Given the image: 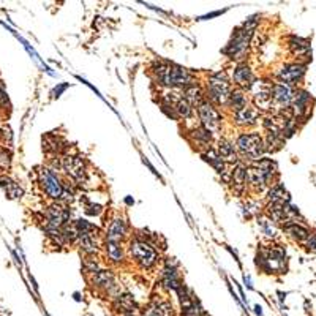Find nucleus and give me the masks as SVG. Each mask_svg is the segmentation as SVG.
<instances>
[{
	"label": "nucleus",
	"mask_w": 316,
	"mask_h": 316,
	"mask_svg": "<svg viewBox=\"0 0 316 316\" xmlns=\"http://www.w3.org/2000/svg\"><path fill=\"white\" fill-rule=\"evenodd\" d=\"M151 74L154 78V82L160 87H166L171 90H183L196 82L194 73L188 68H183L177 63L166 62V60H157L154 62Z\"/></svg>",
	"instance_id": "1"
},
{
	"label": "nucleus",
	"mask_w": 316,
	"mask_h": 316,
	"mask_svg": "<svg viewBox=\"0 0 316 316\" xmlns=\"http://www.w3.org/2000/svg\"><path fill=\"white\" fill-rule=\"evenodd\" d=\"M36 177L46 198L52 199V202L68 204L74 199V187L60 177L57 169H52L51 166H41L36 172Z\"/></svg>",
	"instance_id": "2"
},
{
	"label": "nucleus",
	"mask_w": 316,
	"mask_h": 316,
	"mask_svg": "<svg viewBox=\"0 0 316 316\" xmlns=\"http://www.w3.org/2000/svg\"><path fill=\"white\" fill-rule=\"evenodd\" d=\"M127 255L130 261L135 263L143 271H152L161 259L160 250L154 244L147 242L144 239H139L136 236L130 237L127 245Z\"/></svg>",
	"instance_id": "3"
},
{
	"label": "nucleus",
	"mask_w": 316,
	"mask_h": 316,
	"mask_svg": "<svg viewBox=\"0 0 316 316\" xmlns=\"http://www.w3.org/2000/svg\"><path fill=\"white\" fill-rule=\"evenodd\" d=\"M256 267L264 274H286L288 255L285 247L278 244L261 245L256 253Z\"/></svg>",
	"instance_id": "4"
},
{
	"label": "nucleus",
	"mask_w": 316,
	"mask_h": 316,
	"mask_svg": "<svg viewBox=\"0 0 316 316\" xmlns=\"http://www.w3.org/2000/svg\"><path fill=\"white\" fill-rule=\"evenodd\" d=\"M256 25H258L256 17H250L248 21H245L244 25L239 27L234 32L232 38L226 44V48L223 49V54L228 55L231 60H236L237 63L244 62L245 55L248 52L250 41H252V36L256 30Z\"/></svg>",
	"instance_id": "5"
},
{
	"label": "nucleus",
	"mask_w": 316,
	"mask_h": 316,
	"mask_svg": "<svg viewBox=\"0 0 316 316\" xmlns=\"http://www.w3.org/2000/svg\"><path fill=\"white\" fill-rule=\"evenodd\" d=\"M232 89L234 87H232L229 74L225 70L215 71L209 74V78L206 81V87H204L206 100L217 108H226Z\"/></svg>",
	"instance_id": "6"
},
{
	"label": "nucleus",
	"mask_w": 316,
	"mask_h": 316,
	"mask_svg": "<svg viewBox=\"0 0 316 316\" xmlns=\"http://www.w3.org/2000/svg\"><path fill=\"white\" fill-rule=\"evenodd\" d=\"M236 147L240 157V161H247L248 164L263 160L264 155L267 154L264 136L259 135L258 132L240 133L236 138Z\"/></svg>",
	"instance_id": "7"
},
{
	"label": "nucleus",
	"mask_w": 316,
	"mask_h": 316,
	"mask_svg": "<svg viewBox=\"0 0 316 316\" xmlns=\"http://www.w3.org/2000/svg\"><path fill=\"white\" fill-rule=\"evenodd\" d=\"M60 169L67 174V177L71 179L74 183L84 185L89 180V166L84 157L78 154L65 152L60 155Z\"/></svg>",
	"instance_id": "8"
},
{
	"label": "nucleus",
	"mask_w": 316,
	"mask_h": 316,
	"mask_svg": "<svg viewBox=\"0 0 316 316\" xmlns=\"http://www.w3.org/2000/svg\"><path fill=\"white\" fill-rule=\"evenodd\" d=\"M272 87L274 82L271 79H256L252 89L248 90L250 100L253 106L264 114H274V100H272Z\"/></svg>",
	"instance_id": "9"
},
{
	"label": "nucleus",
	"mask_w": 316,
	"mask_h": 316,
	"mask_svg": "<svg viewBox=\"0 0 316 316\" xmlns=\"http://www.w3.org/2000/svg\"><path fill=\"white\" fill-rule=\"evenodd\" d=\"M70 220H71V210L68 204L63 202H52L41 213V221L44 223L43 229H62L67 225H70Z\"/></svg>",
	"instance_id": "10"
},
{
	"label": "nucleus",
	"mask_w": 316,
	"mask_h": 316,
	"mask_svg": "<svg viewBox=\"0 0 316 316\" xmlns=\"http://www.w3.org/2000/svg\"><path fill=\"white\" fill-rule=\"evenodd\" d=\"M196 114L199 119V125L207 128L213 135L220 133L221 125H223V114L220 113V109L217 106H213L207 100H204L196 108Z\"/></svg>",
	"instance_id": "11"
},
{
	"label": "nucleus",
	"mask_w": 316,
	"mask_h": 316,
	"mask_svg": "<svg viewBox=\"0 0 316 316\" xmlns=\"http://www.w3.org/2000/svg\"><path fill=\"white\" fill-rule=\"evenodd\" d=\"M307 73V63L302 62H290L282 65L280 68H277L274 73V78L277 82H282L286 86H297L304 79Z\"/></svg>",
	"instance_id": "12"
},
{
	"label": "nucleus",
	"mask_w": 316,
	"mask_h": 316,
	"mask_svg": "<svg viewBox=\"0 0 316 316\" xmlns=\"http://www.w3.org/2000/svg\"><path fill=\"white\" fill-rule=\"evenodd\" d=\"M294 92L296 89L291 86L282 84V82H274V87H272L274 114H282V113H286V111H291Z\"/></svg>",
	"instance_id": "13"
},
{
	"label": "nucleus",
	"mask_w": 316,
	"mask_h": 316,
	"mask_svg": "<svg viewBox=\"0 0 316 316\" xmlns=\"http://www.w3.org/2000/svg\"><path fill=\"white\" fill-rule=\"evenodd\" d=\"M130 223L125 217L116 215L111 218L105 231V240H113V242H125L130 240Z\"/></svg>",
	"instance_id": "14"
},
{
	"label": "nucleus",
	"mask_w": 316,
	"mask_h": 316,
	"mask_svg": "<svg viewBox=\"0 0 316 316\" xmlns=\"http://www.w3.org/2000/svg\"><path fill=\"white\" fill-rule=\"evenodd\" d=\"M256 79L258 78L255 76L252 67H250V65L245 63V62L236 63V67L232 68L231 82H232V86H234L236 89H242V90L248 92L250 89H252V86L255 84Z\"/></svg>",
	"instance_id": "15"
},
{
	"label": "nucleus",
	"mask_w": 316,
	"mask_h": 316,
	"mask_svg": "<svg viewBox=\"0 0 316 316\" xmlns=\"http://www.w3.org/2000/svg\"><path fill=\"white\" fill-rule=\"evenodd\" d=\"M272 180L264 174V171L261 168H258L255 163L247 166V187L255 191V193H261L264 190H269L272 187Z\"/></svg>",
	"instance_id": "16"
},
{
	"label": "nucleus",
	"mask_w": 316,
	"mask_h": 316,
	"mask_svg": "<svg viewBox=\"0 0 316 316\" xmlns=\"http://www.w3.org/2000/svg\"><path fill=\"white\" fill-rule=\"evenodd\" d=\"M312 97L307 90L304 89H296L293 105H291V113L297 119V122H305V119L310 116L312 111Z\"/></svg>",
	"instance_id": "17"
},
{
	"label": "nucleus",
	"mask_w": 316,
	"mask_h": 316,
	"mask_svg": "<svg viewBox=\"0 0 316 316\" xmlns=\"http://www.w3.org/2000/svg\"><path fill=\"white\" fill-rule=\"evenodd\" d=\"M89 283H90L92 288H94V290L103 293V294H108L117 285L114 272L111 271V269H108V267H103L97 274L89 277Z\"/></svg>",
	"instance_id": "18"
},
{
	"label": "nucleus",
	"mask_w": 316,
	"mask_h": 316,
	"mask_svg": "<svg viewBox=\"0 0 316 316\" xmlns=\"http://www.w3.org/2000/svg\"><path fill=\"white\" fill-rule=\"evenodd\" d=\"M261 119H263V114L259 113L253 105H250L245 109L239 111V113H236V114H232V124L239 128L247 130V128L256 127L259 122H261Z\"/></svg>",
	"instance_id": "19"
},
{
	"label": "nucleus",
	"mask_w": 316,
	"mask_h": 316,
	"mask_svg": "<svg viewBox=\"0 0 316 316\" xmlns=\"http://www.w3.org/2000/svg\"><path fill=\"white\" fill-rule=\"evenodd\" d=\"M103 250L106 261L111 266H124L128 259L127 248L122 245V242H113V240H103Z\"/></svg>",
	"instance_id": "20"
},
{
	"label": "nucleus",
	"mask_w": 316,
	"mask_h": 316,
	"mask_svg": "<svg viewBox=\"0 0 316 316\" xmlns=\"http://www.w3.org/2000/svg\"><path fill=\"white\" fill-rule=\"evenodd\" d=\"M187 138L190 139V143L194 147H198V152L206 151V149L212 147L213 144V133L209 132L207 128H204L202 125L191 127L187 133Z\"/></svg>",
	"instance_id": "21"
},
{
	"label": "nucleus",
	"mask_w": 316,
	"mask_h": 316,
	"mask_svg": "<svg viewBox=\"0 0 316 316\" xmlns=\"http://www.w3.org/2000/svg\"><path fill=\"white\" fill-rule=\"evenodd\" d=\"M215 149H217V154L220 155V158L225 161V164L236 166L237 163H240V157H239V152H237L236 143H232L231 139L220 138L217 141Z\"/></svg>",
	"instance_id": "22"
},
{
	"label": "nucleus",
	"mask_w": 316,
	"mask_h": 316,
	"mask_svg": "<svg viewBox=\"0 0 316 316\" xmlns=\"http://www.w3.org/2000/svg\"><path fill=\"white\" fill-rule=\"evenodd\" d=\"M160 285L164 291L168 293H177L179 288L183 285V280L179 274V267H169L163 266L160 274Z\"/></svg>",
	"instance_id": "23"
},
{
	"label": "nucleus",
	"mask_w": 316,
	"mask_h": 316,
	"mask_svg": "<svg viewBox=\"0 0 316 316\" xmlns=\"http://www.w3.org/2000/svg\"><path fill=\"white\" fill-rule=\"evenodd\" d=\"M141 316H174V307L164 297H154L143 309Z\"/></svg>",
	"instance_id": "24"
},
{
	"label": "nucleus",
	"mask_w": 316,
	"mask_h": 316,
	"mask_svg": "<svg viewBox=\"0 0 316 316\" xmlns=\"http://www.w3.org/2000/svg\"><path fill=\"white\" fill-rule=\"evenodd\" d=\"M247 166L244 161L237 163L236 166H232V172H231V188L232 193L237 194V196H244L245 191L248 190L247 187Z\"/></svg>",
	"instance_id": "25"
},
{
	"label": "nucleus",
	"mask_w": 316,
	"mask_h": 316,
	"mask_svg": "<svg viewBox=\"0 0 316 316\" xmlns=\"http://www.w3.org/2000/svg\"><path fill=\"white\" fill-rule=\"evenodd\" d=\"M282 232L290 239H293L294 242L305 244L307 239L312 234V229L307 226L304 221H288L282 226Z\"/></svg>",
	"instance_id": "26"
},
{
	"label": "nucleus",
	"mask_w": 316,
	"mask_h": 316,
	"mask_svg": "<svg viewBox=\"0 0 316 316\" xmlns=\"http://www.w3.org/2000/svg\"><path fill=\"white\" fill-rule=\"evenodd\" d=\"M111 304H113V310L116 313H120V316L135 313L138 310V302L135 301V297L127 291H122L117 297H114V299L111 301Z\"/></svg>",
	"instance_id": "27"
},
{
	"label": "nucleus",
	"mask_w": 316,
	"mask_h": 316,
	"mask_svg": "<svg viewBox=\"0 0 316 316\" xmlns=\"http://www.w3.org/2000/svg\"><path fill=\"white\" fill-rule=\"evenodd\" d=\"M247 106H250V97H248V92L242 90V89H232L229 100H228V105L226 108L231 111L232 114L239 113V111L245 109Z\"/></svg>",
	"instance_id": "28"
},
{
	"label": "nucleus",
	"mask_w": 316,
	"mask_h": 316,
	"mask_svg": "<svg viewBox=\"0 0 316 316\" xmlns=\"http://www.w3.org/2000/svg\"><path fill=\"white\" fill-rule=\"evenodd\" d=\"M76 245L79 247L81 253H84V256H97L101 250V245L98 242V236H92V234L79 236Z\"/></svg>",
	"instance_id": "29"
},
{
	"label": "nucleus",
	"mask_w": 316,
	"mask_h": 316,
	"mask_svg": "<svg viewBox=\"0 0 316 316\" xmlns=\"http://www.w3.org/2000/svg\"><path fill=\"white\" fill-rule=\"evenodd\" d=\"M199 155H201L202 160L206 161V163H209L220 175L225 174L228 171V168H229V166L225 164V161H223L221 158H220V155L217 154V149L215 147H209V149H206V151L199 152Z\"/></svg>",
	"instance_id": "30"
},
{
	"label": "nucleus",
	"mask_w": 316,
	"mask_h": 316,
	"mask_svg": "<svg viewBox=\"0 0 316 316\" xmlns=\"http://www.w3.org/2000/svg\"><path fill=\"white\" fill-rule=\"evenodd\" d=\"M267 204H288L291 202L290 193L285 188V185L282 182H275L271 188L267 190Z\"/></svg>",
	"instance_id": "31"
},
{
	"label": "nucleus",
	"mask_w": 316,
	"mask_h": 316,
	"mask_svg": "<svg viewBox=\"0 0 316 316\" xmlns=\"http://www.w3.org/2000/svg\"><path fill=\"white\" fill-rule=\"evenodd\" d=\"M288 49L296 57H309V54L312 52L310 41L301 38V36H290L288 40Z\"/></svg>",
	"instance_id": "32"
},
{
	"label": "nucleus",
	"mask_w": 316,
	"mask_h": 316,
	"mask_svg": "<svg viewBox=\"0 0 316 316\" xmlns=\"http://www.w3.org/2000/svg\"><path fill=\"white\" fill-rule=\"evenodd\" d=\"M182 97L188 101L190 105H193L194 108H198L204 100H206V92H204V87L199 86L198 82H194V84L185 87L182 90Z\"/></svg>",
	"instance_id": "33"
},
{
	"label": "nucleus",
	"mask_w": 316,
	"mask_h": 316,
	"mask_svg": "<svg viewBox=\"0 0 316 316\" xmlns=\"http://www.w3.org/2000/svg\"><path fill=\"white\" fill-rule=\"evenodd\" d=\"M174 111H175V116H177V119L190 120L194 116V111H196V108H194L193 105H190L188 101L182 97V98H179L177 101H175Z\"/></svg>",
	"instance_id": "34"
},
{
	"label": "nucleus",
	"mask_w": 316,
	"mask_h": 316,
	"mask_svg": "<svg viewBox=\"0 0 316 316\" xmlns=\"http://www.w3.org/2000/svg\"><path fill=\"white\" fill-rule=\"evenodd\" d=\"M258 168H261L263 171H264V174L267 175L269 179L272 180V183H275L277 182V179H278V164H277V161L275 160H272V158H263V160H259V161H256L255 163Z\"/></svg>",
	"instance_id": "35"
},
{
	"label": "nucleus",
	"mask_w": 316,
	"mask_h": 316,
	"mask_svg": "<svg viewBox=\"0 0 316 316\" xmlns=\"http://www.w3.org/2000/svg\"><path fill=\"white\" fill-rule=\"evenodd\" d=\"M73 226L74 229L78 231V234L82 236V234H92V236H98L100 232V228L95 226L94 223H90L84 218H79V220H74L73 221Z\"/></svg>",
	"instance_id": "36"
},
{
	"label": "nucleus",
	"mask_w": 316,
	"mask_h": 316,
	"mask_svg": "<svg viewBox=\"0 0 316 316\" xmlns=\"http://www.w3.org/2000/svg\"><path fill=\"white\" fill-rule=\"evenodd\" d=\"M258 225L261 226L263 232L269 237V239H277L278 237V225H275V223L271 220V218H267L266 215L263 217H258Z\"/></svg>",
	"instance_id": "37"
},
{
	"label": "nucleus",
	"mask_w": 316,
	"mask_h": 316,
	"mask_svg": "<svg viewBox=\"0 0 316 316\" xmlns=\"http://www.w3.org/2000/svg\"><path fill=\"white\" fill-rule=\"evenodd\" d=\"M101 269H103V264L100 263L97 256H84V259H82V271L86 272L87 277H92Z\"/></svg>",
	"instance_id": "38"
},
{
	"label": "nucleus",
	"mask_w": 316,
	"mask_h": 316,
	"mask_svg": "<svg viewBox=\"0 0 316 316\" xmlns=\"http://www.w3.org/2000/svg\"><path fill=\"white\" fill-rule=\"evenodd\" d=\"M3 190H5V193L8 194V198H11V199H19V198L22 196V193H24L22 188H21L19 185H17L14 180H11L10 183H8Z\"/></svg>",
	"instance_id": "39"
},
{
	"label": "nucleus",
	"mask_w": 316,
	"mask_h": 316,
	"mask_svg": "<svg viewBox=\"0 0 316 316\" xmlns=\"http://www.w3.org/2000/svg\"><path fill=\"white\" fill-rule=\"evenodd\" d=\"M11 164V155L6 149H0V169H8Z\"/></svg>",
	"instance_id": "40"
},
{
	"label": "nucleus",
	"mask_w": 316,
	"mask_h": 316,
	"mask_svg": "<svg viewBox=\"0 0 316 316\" xmlns=\"http://www.w3.org/2000/svg\"><path fill=\"white\" fill-rule=\"evenodd\" d=\"M103 210H105L103 206H100V204H95V202H89L86 206V213L90 217H98Z\"/></svg>",
	"instance_id": "41"
},
{
	"label": "nucleus",
	"mask_w": 316,
	"mask_h": 316,
	"mask_svg": "<svg viewBox=\"0 0 316 316\" xmlns=\"http://www.w3.org/2000/svg\"><path fill=\"white\" fill-rule=\"evenodd\" d=\"M305 247L309 248V250H312V252H315V253H316V231H315V232H312L310 237L307 239Z\"/></svg>",
	"instance_id": "42"
},
{
	"label": "nucleus",
	"mask_w": 316,
	"mask_h": 316,
	"mask_svg": "<svg viewBox=\"0 0 316 316\" xmlns=\"http://www.w3.org/2000/svg\"><path fill=\"white\" fill-rule=\"evenodd\" d=\"M124 316H139V315H136V313H130V315H124Z\"/></svg>",
	"instance_id": "43"
}]
</instances>
